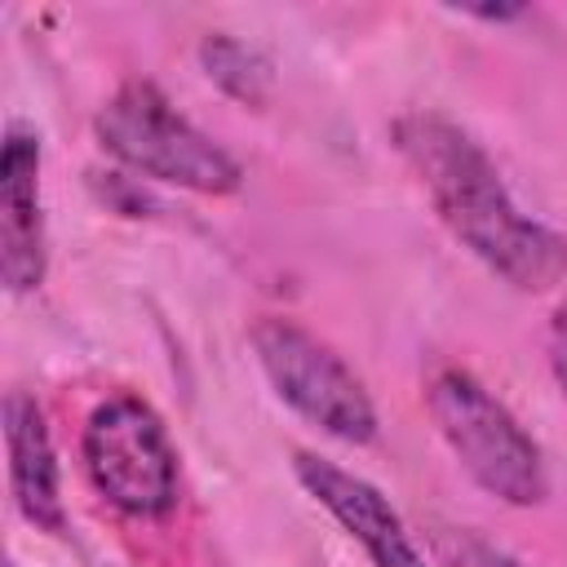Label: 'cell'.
<instances>
[{"label":"cell","instance_id":"cell-1","mask_svg":"<svg viewBox=\"0 0 567 567\" xmlns=\"http://www.w3.org/2000/svg\"><path fill=\"white\" fill-rule=\"evenodd\" d=\"M430 208L452 239L518 292L554 288L567 275V239L523 213L492 155L447 115L408 111L390 128Z\"/></svg>","mask_w":567,"mask_h":567},{"label":"cell","instance_id":"cell-2","mask_svg":"<svg viewBox=\"0 0 567 567\" xmlns=\"http://www.w3.org/2000/svg\"><path fill=\"white\" fill-rule=\"evenodd\" d=\"M97 146L128 173L195 190V195H235L244 186V164L186 120L155 80H124L93 115Z\"/></svg>","mask_w":567,"mask_h":567},{"label":"cell","instance_id":"cell-3","mask_svg":"<svg viewBox=\"0 0 567 567\" xmlns=\"http://www.w3.org/2000/svg\"><path fill=\"white\" fill-rule=\"evenodd\" d=\"M425 408L456 465L501 505L532 509L549 496V465L523 421L465 368H439L425 381Z\"/></svg>","mask_w":567,"mask_h":567},{"label":"cell","instance_id":"cell-4","mask_svg":"<svg viewBox=\"0 0 567 567\" xmlns=\"http://www.w3.org/2000/svg\"><path fill=\"white\" fill-rule=\"evenodd\" d=\"M80 461L93 492L128 518H164L177 505V447L164 416L133 390L93 403L80 430Z\"/></svg>","mask_w":567,"mask_h":567},{"label":"cell","instance_id":"cell-5","mask_svg":"<svg viewBox=\"0 0 567 567\" xmlns=\"http://www.w3.org/2000/svg\"><path fill=\"white\" fill-rule=\"evenodd\" d=\"M252 354L270 390L310 425L341 443L377 439V403L354 368L310 328L284 315H266L248 332Z\"/></svg>","mask_w":567,"mask_h":567},{"label":"cell","instance_id":"cell-6","mask_svg":"<svg viewBox=\"0 0 567 567\" xmlns=\"http://www.w3.org/2000/svg\"><path fill=\"white\" fill-rule=\"evenodd\" d=\"M292 474L306 487V496L319 509H328L332 523L372 558V567H430L408 523L377 483L315 452H292Z\"/></svg>","mask_w":567,"mask_h":567},{"label":"cell","instance_id":"cell-7","mask_svg":"<svg viewBox=\"0 0 567 567\" xmlns=\"http://www.w3.org/2000/svg\"><path fill=\"white\" fill-rule=\"evenodd\" d=\"M40 164H44L40 133L13 120L0 146V279L13 297L35 292L49 270Z\"/></svg>","mask_w":567,"mask_h":567},{"label":"cell","instance_id":"cell-8","mask_svg":"<svg viewBox=\"0 0 567 567\" xmlns=\"http://www.w3.org/2000/svg\"><path fill=\"white\" fill-rule=\"evenodd\" d=\"M4 452H9V492L18 514L49 536L66 532V505H62V474H58V447L44 421V408L27 390L4 394Z\"/></svg>","mask_w":567,"mask_h":567},{"label":"cell","instance_id":"cell-9","mask_svg":"<svg viewBox=\"0 0 567 567\" xmlns=\"http://www.w3.org/2000/svg\"><path fill=\"white\" fill-rule=\"evenodd\" d=\"M199 66L204 75L226 93L235 97L239 106H266L270 89H275V66L261 49H252L248 40L239 35H226V31H208L199 40Z\"/></svg>","mask_w":567,"mask_h":567},{"label":"cell","instance_id":"cell-10","mask_svg":"<svg viewBox=\"0 0 567 567\" xmlns=\"http://www.w3.org/2000/svg\"><path fill=\"white\" fill-rule=\"evenodd\" d=\"M439 549H443L447 567H523L514 554H505V549H496V545H487L470 532H447L439 540Z\"/></svg>","mask_w":567,"mask_h":567},{"label":"cell","instance_id":"cell-11","mask_svg":"<svg viewBox=\"0 0 567 567\" xmlns=\"http://www.w3.org/2000/svg\"><path fill=\"white\" fill-rule=\"evenodd\" d=\"M549 372H554L558 390L567 394V288H563L554 319H549Z\"/></svg>","mask_w":567,"mask_h":567},{"label":"cell","instance_id":"cell-12","mask_svg":"<svg viewBox=\"0 0 567 567\" xmlns=\"http://www.w3.org/2000/svg\"><path fill=\"white\" fill-rule=\"evenodd\" d=\"M461 13L465 18H483V22H514V18H523V4H470Z\"/></svg>","mask_w":567,"mask_h":567}]
</instances>
